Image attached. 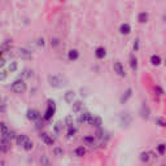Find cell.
<instances>
[{"label": "cell", "instance_id": "cell-19", "mask_svg": "<svg viewBox=\"0 0 166 166\" xmlns=\"http://www.w3.org/2000/svg\"><path fill=\"white\" fill-rule=\"evenodd\" d=\"M101 123H103V121H101L100 117H95V116H93V117H92V119L90 121V124H92V126L97 127V129H100Z\"/></svg>", "mask_w": 166, "mask_h": 166}, {"label": "cell", "instance_id": "cell-7", "mask_svg": "<svg viewBox=\"0 0 166 166\" xmlns=\"http://www.w3.org/2000/svg\"><path fill=\"white\" fill-rule=\"evenodd\" d=\"M92 114L90 113V112H84V113H80L79 116H78V122L79 123H90V121L92 119Z\"/></svg>", "mask_w": 166, "mask_h": 166}, {"label": "cell", "instance_id": "cell-22", "mask_svg": "<svg viewBox=\"0 0 166 166\" xmlns=\"http://www.w3.org/2000/svg\"><path fill=\"white\" fill-rule=\"evenodd\" d=\"M75 157H83L86 154V148L84 147H77L74 150Z\"/></svg>", "mask_w": 166, "mask_h": 166}, {"label": "cell", "instance_id": "cell-36", "mask_svg": "<svg viewBox=\"0 0 166 166\" xmlns=\"http://www.w3.org/2000/svg\"><path fill=\"white\" fill-rule=\"evenodd\" d=\"M22 77H23V78H30V77H33V71H31L30 69H25V70H23V73H22Z\"/></svg>", "mask_w": 166, "mask_h": 166}, {"label": "cell", "instance_id": "cell-15", "mask_svg": "<svg viewBox=\"0 0 166 166\" xmlns=\"http://www.w3.org/2000/svg\"><path fill=\"white\" fill-rule=\"evenodd\" d=\"M95 136L93 135H87V136L83 137V143H84L86 145H90V147H92V145H95Z\"/></svg>", "mask_w": 166, "mask_h": 166}, {"label": "cell", "instance_id": "cell-28", "mask_svg": "<svg viewBox=\"0 0 166 166\" xmlns=\"http://www.w3.org/2000/svg\"><path fill=\"white\" fill-rule=\"evenodd\" d=\"M75 134H77V129L74 126L67 127V137H73Z\"/></svg>", "mask_w": 166, "mask_h": 166}, {"label": "cell", "instance_id": "cell-12", "mask_svg": "<svg viewBox=\"0 0 166 166\" xmlns=\"http://www.w3.org/2000/svg\"><path fill=\"white\" fill-rule=\"evenodd\" d=\"M67 59H69L70 61H77V60L79 59V52H78L77 49H70V51L67 52Z\"/></svg>", "mask_w": 166, "mask_h": 166}, {"label": "cell", "instance_id": "cell-29", "mask_svg": "<svg viewBox=\"0 0 166 166\" xmlns=\"http://www.w3.org/2000/svg\"><path fill=\"white\" fill-rule=\"evenodd\" d=\"M140 161H142V162H148V161H149V153L148 152L140 153Z\"/></svg>", "mask_w": 166, "mask_h": 166}, {"label": "cell", "instance_id": "cell-20", "mask_svg": "<svg viewBox=\"0 0 166 166\" xmlns=\"http://www.w3.org/2000/svg\"><path fill=\"white\" fill-rule=\"evenodd\" d=\"M131 95H132V90H131V88H127L126 92H124V95L121 97V104H124V103H126V101L129 100L130 97H131Z\"/></svg>", "mask_w": 166, "mask_h": 166}, {"label": "cell", "instance_id": "cell-23", "mask_svg": "<svg viewBox=\"0 0 166 166\" xmlns=\"http://www.w3.org/2000/svg\"><path fill=\"white\" fill-rule=\"evenodd\" d=\"M8 132H9V129H8V126L5 123H0V135H1L3 137H7Z\"/></svg>", "mask_w": 166, "mask_h": 166}, {"label": "cell", "instance_id": "cell-40", "mask_svg": "<svg viewBox=\"0 0 166 166\" xmlns=\"http://www.w3.org/2000/svg\"><path fill=\"white\" fill-rule=\"evenodd\" d=\"M134 51L135 52L139 51V39H135V42H134Z\"/></svg>", "mask_w": 166, "mask_h": 166}, {"label": "cell", "instance_id": "cell-34", "mask_svg": "<svg viewBox=\"0 0 166 166\" xmlns=\"http://www.w3.org/2000/svg\"><path fill=\"white\" fill-rule=\"evenodd\" d=\"M53 130H54L56 134H60V132L62 131V123H61V122H57V123L53 126Z\"/></svg>", "mask_w": 166, "mask_h": 166}, {"label": "cell", "instance_id": "cell-14", "mask_svg": "<svg viewBox=\"0 0 166 166\" xmlns=\"http://www.w3.org/2000/svg\"><path fill=\"white\" fill-rule=\"evenodd\" d=\"M18 52H20V56L22 57V59H25V60H31V59H33V54H31V52L27 51V49L21 48Z\"/></svg>", "mask_w": 166, "mask_h": 166}, {"label": "cell", "instance_id": "cell-39", "mask_svg": "<svg viewBox=\"0 0 166 166\" xmlns=\"http://www.w3.org/2000/svg\"><path fill=\"white\" fill-rule=\"evenodd\" d=\"M5 79H7V71L1 70L0 71V80H5Z\"/></svg>", "mask_w": 166, "mask_h": 166}, {"label": "cell", "instance_id": "cell-26", "mask_svg": "<svg viewBox=\"0 0 166 166\" xmlns=\"http://www.w3.org/2000/svg\"><path fill=\"white\" fill-rule=\"evenodd\" d=\"M122 123H124L126 126H129V124L131 123V117H130L127 113H124V116H122ZM124 124H123V126H124Z\"/></svg>", "mask_w": 166, "mask_h": 166}, {"label": "cell", "instance_id": "cell-11", "mask_svg": "<svg viewBox=\"0 0 166 166\" xmlns=\"http://www.w3.org/2000/svg\"><path fill=\"white\" fill-rule=\"evenodd\" d=\"M119 33H121L122 35H129V34L131 33V26H130L129 23H122V25L119 26Z\"/></svg>", "mask_w": 166, "mask_h": 166}, {"label": "cell", "instance_id": "cell-16", "mask_svg": "<svg viewBox=\"0 0 166 166\" xmlns=\"http://www.w3.org/2000/svg\"><path fill=\"white\" fill-rule=\"evenodd\" d=\"M148 20H149V14H148L147 12H140L139 14H137V21H139L140 23L148 22Z\"/></svg>", "mask_w": 166, "mask_h": 166}, {"label": "cell", "instance_id": "cell-38", "mask_svg": "<svg viewBox=\"0 0 166 166\" xmlns=\"http://www.w3.org/2000/svg\"><path fill=\"white\" fill-rule=\"evenodd\" d=\"M154 91H156V92H157V95H160V96L165 95V92H163V90L160 87V86H156V87H154Z\"/></svg>", "mask_w": 166, "mask_h": 166}, {"label": "cell", "instance_id": "cell-5", "mask_svg": "<svg viewBox=\"0 0 166 166\" xmlns=\"http://www.w3.org/2000/svg\"><path fill=\"white\" fill-rule=\"evenodd\" d=\"M113 69H114V73H117V75H119V77H126V70H124V67H123V65H122L121 61L114 62Z\"/></svg>", "mask_w": 166, "mask_h": 166}, {"label": "cell", "instance_id": "cell-31", "mask_svg": "<svg viewBox=\"0 0 166 166\" xmlns=\"http://www.w3.org/2000/svg\"><path fill=\"white\" fill-rule=\"evenodd\" d=\"M17 67H18V64L16 61H12L9 64V67H8V70H9L10 73H14L16 70H17Z\"/></svg>", "mask_w": 166, "mask_h": 166}, {"label": "cell", "instance_id": "cell-9", "mask_svg": "<svg viewBox=\"0 0 166 166\" xmlns=\"http://www.w3.org/2000/svg\"><path fill=\"white\" fill-rule=\"evenodd\" d=\"M74 99H75V92H74V91H66V92L64 93V100L66 101L67 104H73Z\"/></svg>", "mask_w": 166, "mask_h": 166}, {"label": "cell", "instance_id": "cell-33", "mask_svg": "<svg viewBox=\"0 0 166 166\" xmlns=\"http://www.w3.org/2000/svg\"><path fill=\"white\" fill-rule=\"evenodd\" d=\"M53 154L57 156V157H60V156L64 154V150H62V148H60V147H54L53 148Z\"/></svg>", "mask_w": 166, "mask_h": 166}, {"label": "cell", "instance_id": "cell-1", "mask_svg": "<svg viewBox=\"0 0 166 166\" xmlns=\"http://www.w3.org/2000/svg\"><path fill=\"white\" fill-rule=\"evenodd\" d=\"M48 83L51 87H54V88H62L67 84V80L65 79L62 75L60 74H56V75H49L48 77Z\"/></svg>", "mask_w": 166, "mask_h": 166}, {"label": "cell", "instance_id": "cell-46", "mask_svg": "<svg viewBox=\"0 0 166 166\" xmlns=\"http://www.w3.org/2000/svg\"><path fill=\"white\" fill-rule=\"evenodd\" d=\"M0 153H1V152H0Z\"/></svg>", "mask_w": 166, "mask_h": 166}, {"label": "cell", "instance_id": "cell-17", "mask_svg": "<svg viewBox=\"0 0 166 166\" xmlns=\"http://www.w3.org/2000/svg\"><path fill=\"white\" fill-rule=\"evenodd\" d=\"M82 105H83L82 101H74V103H73V105H71L73 113H79L80 109H82Z\"/></svg>", "mask_w": 166, "mask_h": 166}, {"label": "cell", "instance_id": "cell-45", "mask_svg": "<svg viewBox=\"0 0 166 166\" xmlns=\"http://www.w3.org/2000/svg\"><path fill=\"white\" fill-rule=\"evenodd\" d=\"M165 65H166V60H165Z\"/></svg>", "mask_w": 166, "mask_h": 166}, {"label": "cell", "instance_id": "cell-13", "mask_svg": "<svg viewBox=\"0 0 166 166\" xmlns=\"http://www.w3.org/2000/svg\"><path fill=\"white\" fill-rule=\"evenodd\" d=\"M29 140L27 135L25 134H21V135H17V137H16V142H17V145H20V147H23V144H25L26 142Z\"/></svg>", "mask_w": 166, "mask_h": 166}, {"label": "cell", "instance_id": "cell-30", "mask_svg": "<svg viewBox=\"0 0 166 166\" xmlns=\"http://www.w3.org/2000/svg\"><path fill=\"white\" fill-rule=\"evenodd\" d=\"M65 124H66L67 127H70V126L74 124V118H73V116H67L66 118H65Z\"/></svg>", "mask_w": 166, "mask_h": 166}, {"label": "cell", "instance_id": "cell-42", "mask_svg": "<svg viewBox=\"0 0 166 166\" xmlns=\"http://www.w3.org/2000/svg\"><path fill=\"white\" fill-rule=\"evenodd\" d=\"M4 64H5V61H4V60H3V59H0V67H1V66H4Z\"/></svg>", "mask_w": 166, "mask_h": 166}, {"label": "cell", "instance_id": "cell-41", "mask_svg": "<svg viewBox=\"0 0 166 166\" xmlns=\"http://www.w3.org/2000/svg\"><path fill=\"white\" fill-rule=\"evenodd\" d=\"M44 44H46V43H44V39H43V38H39V39H38V46L44 47Z\"/></svg>", "mask_w": 166, "mask_h": 166}, {"label": "cell", "instance_id": "cell-18", "mask_svg": "<svg viewBox=\"0 0 166 166\" xmlns=\"http://www.w3.org/2000/svg\"><path fill=\"white\" fill-rule=\"evenodd\" d=\"M130 66H131V69L134 70V71L137 70V59L135 57V54H131V56H130Z\"/></svg>", "mask_w": 166, "mask_h": 166}, {"label": "cell", "instance_id": "cell-10", "mask_svg": "<svg viewBox=\"0 0 166 166\" xmlns=\"http://www.w3.org/2000/svg\"><path fill=\"white\" fill-rule=\"evenodd\" d=\"M95 56H96V59L103 60L104 57L106 56V49L104 48V47H97V48L95 49Z\"/></svg>", "mask_w": 166, "mask_h": 166}, {"label": "cell", "instance_id": "cell-25", "mask_svg": "<svg viewBox=\"0 0 166 166\" xmlns=\"http://www.w3.org/2000/svg\"><path fill=\"white\" fill-rule=\"evenodd\" d=\"M22 148H23V149L26 150V152H30V150H31V149H33V148H34V144H33V142H31V140L29 139L27 142H26L25 144H23V147H22Z\"/></svg>", "mask_w": 166, "mask_h": 166}, {"label": "cell", "instance_id": "cell-21", "mask_svg": "<svg viewBox=\"0 0 166 166\" xmlns=\"http://www.w3.org/2000/svg\"><path fill=\"white\" fill-rule=\"evenodd\" d=\"M150 64H152L153 66H158V65L161 64V57L158 56V54H152V56H150Z\"/></svg>", "mask_w": 166, "mask_h": 166}, {"label": "cell", "instance_id": "cell-8", "mask_svg": "<svg viewBox=\"0 0 166 166\" xmlns=\"http://www.w3.org/2000/svg\"><path fill=\"white\" fill-rule=\"evenodd\" d=\"M40 139H42V142L44 143V144H47V145H53V143H54V140L51 137V135H48L47 132H40Z\"/></svg>", "mask_w": 166, "mask_h": 166}, {"label": "cell", "instance_id": "cell-3", "mask_svg": "<svg viewBox=\"0 0 166 166\" xmlns=\"http://www.w3.org/2000/svg\"><path fill=\"white\" fill-rule=\"evenodd\" d=\"M54 113H56V104L53 100H48V106H47V110L44 113V119L49 121L54 116Z\"/></svg>", "mask_w": 166, "mask_h": 166}, {"label": "cell", "instance_id": "cell-35", "mask_svg": "<svg viewBox=\"0 0 166 166\" xmlns=\"http://www.w3.org/2000/svg\"><path fill=\"white\" fill-rule=\"evenodd\" d=\"M156 123H157L158 126H161V127H166V121L162 119L161 117H157V118H156Z\"/></svg>", "mask_w": 166, "mask_h": 166}, {"label": "cell", "instance_id": "cell-43", "mask_svg": "<svg viewBox=\"0 0 166 166\" xmlns=\"http://www.w3.org/2000/svg\"><path fill=\"white\" fill-rule=\"evenodd\" d=\"M1 53H3V52H1V51H0V57H1Z\"/></svg>", "mask_w": 166, "mask_h": 166}, {"label": "cell", "instance_id": "cell-4", "mask_svg": "<svg viewBox=\"0 0 166 166\" xmlns=\"http://www.w3.org/2000/svg\"><path fill=\"white\" fill-rule=\"evenodd\" d=\"M26 117H27V119H30L33 122H38L42 116H40V112L36 110V109H27Z\"/></svg>", "mask_w": 166, "mask_h": 166}, {"label": "cell", "instance_id": "cell-24", "mask_svg": "<svg viewBox=\"0 0 166 166\" xmlns=\"http://www.w3.org/2000/svg\"><path fill=\"white\" fill-rule=\"evenodd\" d=\"M40 165L42 166H51V161H49L48 156H46V154L40 156Z\"/></svg>", "mask_w": 166, "mask_h": 166}, {"label": "cell", "instance_id": "cell-37", "mask_svg": "<svg viewBox=\"0 0 166 166\" xmlns=\"http://www.w3.org/2000/svg\"><path fill=\"white\" fill-rule=\"evenodd\" d=\"M51 46L53 47V48H56V47H59L60 46V40L57 38H53V39H51Z\"/></svg>", "mask_w": 166, "mask_h": 166}, {"label": "cell", "instance_id": "cell-27", "mask_svg": "<svg viewBox=\"0 0 166 166\" xmlns=\"http://www.w3.org/2000/svg\"><path fill=\"white\" fill-rule=\"evenodd\" d=\"M157 152H158V154H165V152H166V144H163V143L158 144L157 145Z\"/></svg>", "mask_w": 166, "mask_h": 166}, {"label": "cell", "instance_id": "cell-6", "mask_svg": "<svg viewBox=\"0 0 166 166\" xmlns=\"http://www.w3.org/2000/svg\"><path fill=\"white\" fill-rule=\"evenodd\" d=\"M10 149V140H8L7 137H3L0 140V152L3 153H8Z\"/></svg>", "mask_w": 166, "mask_h": 166}, {"label": "cell", "instance_id": "cell-32", "mask_svg": "<svg viewBox=\"0 0 166 166\" xmlns=\"http://www.w3.org/2000/svg\"><path fill=\"white\" fill-rule=\"evenodd\" d=\"M16 137H17V134H16L13 130H9V132H8V135H7V139L12 142V140H16Z\"/></svg>", "mask_w": 166, "mask_h": 166}, {"label": "cell", "instance_id": "cell-44", "mask_svg": "<svg viewBox=\"0 0 166 166\" xmlns=\"http://www.w3.org/2000/svg\"><path fill=\"white\" fill-rule=\"evenodd\" d=\"M160 166H166V165H160Z\"/></svg>", "mask_w": 166, "mask_h": 166}, {"label": "cell", "instance_id": "cell-2", "mask_svg": "<svg viewBox=\"0 0 166 166\" xmlns=\"http://www.w3.org/2000/svg\"><path fill=\"white\" fill-rule=\"evenodd\" d=\"M26 83L23 79H16L12 83V91L16 93H23L26 91Z\"/></svg>", "mask_w": 166, "mask_h": 166}]
</instances>
